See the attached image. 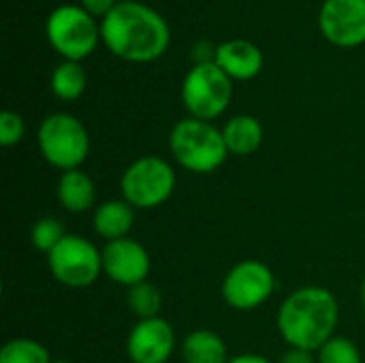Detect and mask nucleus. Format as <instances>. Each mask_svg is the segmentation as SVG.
Wrapping results in <instances>:
<instances>
[{"label":"nucleus","mask_w":365,"mask_h":363,"mask_svg":"<svg viewBox=\"0 0 365 363\" xmlns=\"http://www.w3.org/2000/svg\"><path fill=\"white\" fill-rule=\"evenodd\" d=\"M340 306L325 287H302L284 297L278 308L276 325L289 349L317 353L336 336Z\"/></svg>","instance_id":"f03ea898"},{"label":"nucleus","mask_w":365,"mask_h":363,"mask_svg":"<svg viewBox=\"0 0 365 363\" xmlns=\"http://www.w3.org/2000/svg\"><path fill=\"white\" fill-rule=\"evenodd\" d=\"M51 92L60 98V101H77L88 86V73L83 68L81 62H73V60H64L60 62L53 71H51V79H49Z\"/></svg>","instance_id":"a211bd4d"},{"label":"nucleus","mask_w":365,"mask_h":363,"mask_svg":"<svg viewBox=\"0 0 365 363\" xmlns=\"http://www.w3.org/2000/svg\"><path fill=\"white\" fill-rule=\"evenodd\" d=\"M175 351L173 325L163 319H141L128 332L126 355L130 363H167Z\"/></svg>","instance_id":"f8f14e48"},{"label":"nucleus","mask_w":365,"mask_h":363,"mask_svg":"<svg viewBox=\"0 0 365 363\" xmlns=\"http://www.w3.org/2000/svg\"><path fill=\"white\" fill-rule=\"evenodd\" d=\"M276 289V276L269 265L257 259L235 263L222 280V300L229 308L250 312L263 306Z\"/></svg>","instance_id":"1a4fd4ad"},{"label":"nucleus","mask_w":365,"mask_h":363,"mask_svg":"<svg viewBox=\"0 0 365 363\" xmlns=\"http://www.w3.org/2000/svg\"><path fill=\"white\" fill-rule=\"evenodd\" d=\"M126 302H128V308L130 312L141 321V319H154V317H160V310H163V293L158 287L150 285L148 280L137 285V287H130L128 289V295H126Z\"/></svg>","instance_id":"6ab92c4d"},{"label":"nucleus","mask_w":365,"mask_h":363,"mask_svg":"<svg viewBox=\"0 0 365 363\" xmlns=\"http://www.w3.org/2000/svg\"><path fill=\"white\" fill-rule=\"evenodd\" d=\"M26 135V122L17 111L4 109L0 113V145L13 148L17 145Z\"/></svg>","instance_id":"5701e85b"},{"label":"nucleus","mask_w":365,"mask_h":363,"mask_svg":"<svg viewBox=\"0 0 365 363\" xmlns=\"http://www.w3.org/2000/svg\"><path fill=\"white\" fill-rule=\"evenodd\" d=\"M51 363H73V362H68V359H53Z\"/></svg>","instance_id":"c85d7f7f"},{"label":"nucleus","mask_w":365,"mask_h":363,"mask_svg":"<svg viewBox=\"0 0 365 363\" xmlns=\"http://www.w3.org/2000/svg\"><path fill=\"white\" fill-rule=\"evenodd\" d=\"M47 267L60 285L83 289L94 285L103 274V250L90 240L68 233L47 255Z\"/></svg>","instance_id":"6e6552de"},{"label":"nucleus","mask_w":365,"mask_h":363,"mask_svg":"<svg viewBox=\"0 0 365 363\" xmlns=\"http://www.w3.org/2000/svg\"><path fill=\"white\" fill-rule=\"evenodd\" d=\"M317 21L325 41L336 47L353 49L365 43V0H325Z\"/></svg>","instance_id":"9d476101"},{"label":"nucleus","mask_w":365,"mask_h":363,"mask_svg":"<svg viewBox=\"0 0 365 363\" xmlns=\"http://www.w3.org/2000/svg\"><path fill=\"white\" fill-rule=\"evenodd\" d=\"M133 225H135V208L124 199H109L94 208L92 227L96 235L107 242L128 237Z\"/></svg>","instance_id":"4468645a"},{"label":"nucleus","mask_w":365,"mask_h":363,"mask_svg":"<svg viewBox=\"0 0 365 363\" xmlns=\"http://www.w3.org/2000/svg\"><path fill=\"white\" fill-rule=\"evenodd\" d=\"M103 45L120 60L148 64L165 56L171 43L167 19L141 0L120 4L101 21Z\"/></svg>","instance_id":"f257e3e1"},{"label":"nucleus","mask_w":365,"mask_h":363,"mask_svg":"<svg viewBox=\"0 0 365 363\" xmlns=\"http://www.w3.org/2000/svg\"><path fill=\"white\" fill-rule=\"evenodd\" d=\"M192 60L195 64H207L216 60V45L207 43V41H199L192 47Z\"/></svg>","instance_id":"393cba45"},{"label":"nucleus","mask_w":365,"mask_h":363,"mask_svg":"<svg viewBox=\"0 0 365 363\" xmlns=\"http://www.w3.org/2000/svg\"><path fill=\"white\" fill-rule=\"evenodd\" d=\"M278 363H319L314 353L304 351V349H289Z\"/></svg>","instance_id":"a878e982"},{"label":"nucleus","mask_w":365,"mask_h":363,"mask_svg":"<svg viewBox=\"0 0 365 363\" xmlns=\"http://www.w3.org/2000/svg\"><path fill=\"white\" fill-rule=\"evenodd\" d=\"M169 150L175 163L190 173H212L222 167L229 156L222 128L190 116L173 124Z\"/></svg>","instance_id":"7ed1b4c3"},{"label":"nucleus","mask_w":365,"mask_h":363,"mask_svg":"<svg viewBox=\"0 0 365 363\" xmlns=\"http://www.w3.org/2000/svg\"><path fill=\"white\" fill-rule=\"evenodd\" d=\"M118 4H120V0H79V6L83 11H88L98 21H103Z\"/></svg>","instance_id":"b1692460"},{"label":"nucleus","mask_w":365,"mask_h":363,"mask_svg":"<svg viewBox=\"0 0 365 363\" xmlns=\"http://www.w3.org/2000/svg\"><path fill=\"white\" fill-rule=\"evenodd\" d=\"M45 36L64 60L81 62L101 43V24L79 4H60L47 15Z\"/></svg>","instance_id":"39448f33"},{"label":"nucleus","mask_w":365,"mask_h":363,"mask_svg":"<svg viewBox=\"0 0 365 363\" xmlns=\"http://www.w3.org/2000/svg\"><path fill=\"white\" fill-rule=\"evenodd\" d=\"M49 351L32 338H13L0 349V363H51Z\"/></svg>","instance_id":"aec40b11"},{"label":"nucleus","mask_w":365,"mask_h":363,"mask_svg":"<svg viewBox=\"0 0 365 363\" xmlns=\"http://www.w3.org/2000/svg\"><path fill=\"white\" fill-rule=\"evenodd\" d=\"M182 105L190 118L212 122L220 118L233 98V79L216 64H192L180 88Z\"/></svg>","instance_id":"423d86ee"},{"label":"nucleus","mask_w":365,"mask_h":363,"mask_svg":"<svg viewBox=\"0 0 365 363\" xmlns=\"http://www.w3.org/2000/svg\"><path fill=\"white\" fill-rule=\"evenodd\" d=\"M359 297H361V304H364V310H365V276H364V282H361V291H359Z\"/></svg>","instance_id":"cd10ccee"},{"label":"nucleus","mask_w":365,"mask_h":363,"mask_svg":"<svg viewBox=\"0 0 365 363\" xmlns=\"http://www.w3.org/2000/svg\"><path fill=\"white\" fill-rule=\"evenodd\" d=\"M175 169L163 156H139L133 160L122 178V199L135 210H154L167 203L175 190Z\"/></svg>","instance_id":"0eeeda50"},{"label":"nucleus","mask_w":365,"mask_h":363,"mask_svg":"<svg viewBox=\"0 0 365 363\" xmlns=\"http://www.w3.org/2000/svg\"><path fill=\"white\" fill-rule=\"evenodd\" d=\"M126 2H135V0H126Z\"/></svg>","instance_id":"c756f323"},{"label":"nucleus","mask_w":365,"mask_h":363,"mask_svg":"<svg viewBox=\"0 0 365 363\" xmlns=\"http://www.w3.org/2000/svg\"><path fill=\"white\" fill-rule=\"evenodd\" d=\"M56 195L60 205L71 214H83L96 203V186L92 178L81 169L64 171L58 180Z\"/></svg>","instance_id":"2eb2a0df"},{"label":"nucleus","mask_w":365,"mask_h":363,"mask_svg":"<svg viewBox=\"0 0 365 363\" xmlns=\"http://www.w3.org/2000/svg\"><path fill=\"white\" fill-rule=\"evenodd\" d=\"M227 363H272L267 357L257 355V353H244V355H235L231 357Z\"/></svg>","instance_id":"bb28decb"},{"label":"nucleus","mask_w":365,"mask_h":363,"mask_svg":"<svg viewBox=\"0 0 365 363\" xmlns=\"http://www.w3.org/2000/svg\"><path fill=\"white\" fill-rule=\"evenodd\" d=\"M222 137H225L229 154L250 156L263 145L265 131H263V124L255 116L240 113V116H233L225 122Z\"/></svg>","instance_id":"dca6fc26"},{"label":"nucleus","mask_w":365,"mask_h":363,"mask_svg":"<svg viewBox=\"0 0 365 363\" xmlns=\"http://www.w3.org/2000/svg\"><path fill=\"white\" fill-rule=\"evenodd\" d=\"M68 233L64 231L62 223L58 218H51V216H45V218H38L30 231V242L32 246L43 252V255H49Z\"/></svg>","instance_id":"412c9836"},{"label":"nucleus","mask_w":365,"mask_h":363,"mask_svg":"<svg viewBox=\"0 0 365 363\" xmlns=\"http://www.w3.org/2000/svg\"><path fill=\"white\" fill-rule=\"evenodd\" d=\"M184 363H227L231 357L227 353L225 340L212 329H195L182 340Z\"/></svg>","instance_id":"f3484780"},{"label":"nucleus","mask_w":365,"mask_h":363,"mask_svg":"<svg viewBox=\"0 0 365 363\" xmlns=\"http://www.w3.org/2000/svg\"><path fill=\"white\" fill-rule=\"evenodd\" d=\"M152 270L150 252L133 237L107 242L103 246V274L126 289L148 280Z\"/></svg>","instance_id":"9b49d317"},{"label":"nucleus","mask_w":365,"mask_h":363,"mask_svg":"<svg viewBox=\"0 0 365 363\" xmlns=\"http://www.w3.org/2000/svg\"><path fill=\"white\" fill-rule=\"evenodd\" d=\"M38 152L43 160L56 169H79L90 154V135L83 122L71 113H49L36 131Z\"/></svg>","instance_id":"20e7f679"},{"label":"nucleus","mask_w":365,"mask_h":363,"mask_svg":"<svg viewBox=\"0 0 365 363\" xmlns=\"http://www.w3.org/2000/svg\"><path fill=\"white\" fill-rule=\"evenodd\" d=\"M233 81H250L255 79L265 64L263 51L248 39H229L216 45L214 60Z\"/></svg>","instance_id":"ddd939ff"},{"label":"nucleus","mask_w":365,"mask_h":363,"mask_svg":"<svg viewBox=\"0 0 365 363\" xmlns=\"http://www.w3.org/2000/svg\"><path fill=\"white\" fill-rule=\"evenodd\" d=\"M319 363H364L357 344L351 338L334 336L327 344L317 351Z\"/></svg>","instance_id":"4be33fe9"}]
</instances>
